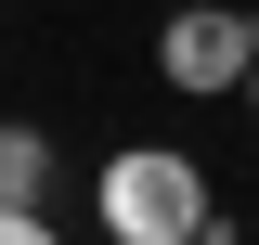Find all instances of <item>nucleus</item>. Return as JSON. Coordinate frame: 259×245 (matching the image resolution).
Listing matches in <instances>:
<instances>
[{
  "label": "nucleus",
  "mask_w": 259,
  "mask_h": 245,
  "mask_svg": "<svg viewBox=\"0 0 259 245\" xmlns=\"http://www.w3.org/2000/svg\"><path fill=\"white\" fill-rule=\"evenodd\" d=\"M91 219L117 245H207L221 232V194H207L194 142H117L104 181H91Z\"/></svg>",
  "instance_id": "obj_1"
},
{
  "label": "nucleus",
  "mask_w": 259,
  "mask_h": 245,
  "mask_svg": "<svg viewBox=\"0 0 259 245\" xmlns=\"http://www.w3.org/2000/svg\"><path fill=\"white\" fill-rule=\"evenodd\" d=\"M246 52H259V13H221V0H182L156 26V78L182 103H221V91H246Z\"/></svg>",
  "instance_id": "obj_2"
},
{
  "label": "nucleus",
  "mask_w": 259,
  "mask_h": 245,
  "mask_svg": "<svg viewBox=\"0 0 259 245\" xmlns=\"http://www.w3.org/2000/svg\"><path fill=\"white\" fill-rule=\"evenodd\" d=\"M246 116H259V52H246Z\"/></svg>",
  "instance_id": "obj_4"
},
{
  "label": "nucleus",
  "mask_w": 259,
  "mask_h": 245,
  "mask_svg": "<svg viewBox=\"0 0 259 245\" xmlns=\"http://www.w3.org/2000/svg\"><path fill=\"white\" fill-rule=\"evenodd\" d=\"M0 245H52V142L0 116Z\"/></svg>",
  "instance_id": "obj_3"
}]
</instances>
